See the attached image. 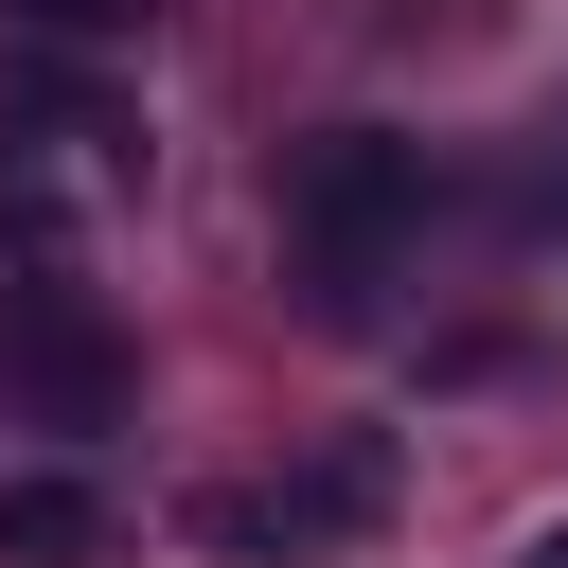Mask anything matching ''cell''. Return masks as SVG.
<instances>
[{"instance_id": "cell-1", "label": "cell", "mask_w": 568, "mask_h": 568, "mask_svg": "<svg viewBox=\"0 0 568 568\" xmlns=\"http://www.w3.org/2000/svg\"><path fill=\"white\" fill-rule=\"evenodd\" d=\"M426 142L408 124H320V142H284V178H266V213H284V284L320 302V320H373V284L426 248Z\"/></svg>"}, {"instance_id": "cell-2", "label": "cell", "mask_w": 568, "mask_h": 568, "mask_svg": "<svg viewBox=\"0 0 568 568\" xmlns=\"http://www.w3.org/2000/svg\"><path fill=\"white\" fill-rule=\"evenodd\" d=\"M124 195H142V124L71 89V53H36L0 89V248H89Z\"/></svg>"}, {"instance_id": "cell-3", "label": "cell", "mask_w": 568, "mask_h": 568, "mask_svg": "<svg viewBox=\"0 0 568 568\" xmlns=\"http://www.w3.org/2000/svg\"><path fill=\"white\" fill-rule=\"evenodd\" d=\"M373 497H390V444H337V462H302V479H231V497H195V550H213V568H320Z\"/></svg>"}, {"instance_id": "cell-4", "label": "cell", "mask_w": 568, "mask_h": 568, "mask_svg": "<svg viewBox=\"0 0 568 568\" xmlns=\"http://www.w3.org/2000/svg\"><path fill=\"white\" fill-rule=\"evenodd\" d=\"M0 408H36V426H106V408H124V337H106L71 284H0Z\"/></svg>"}, {"instance_id": "cell-5", "label": "cell", "mask_w": 568, "mask_h": 568, "mask_svg": "<svg viewBox=\"0 0 568 568\" xmlns=\"http://www.w3.org/2000/svg\"><path fill=\"white\" fill-rule=\"evenodd\" d=\"M106 479H71V462H18L0 479V568H106Z\"/></svg>"}, {"instance_id": "cell-6", "label": "cell", "mask_w": 568, "mask_h": 568, "mask_svg": "<svg viewBox=\"0 0 568 568\" xmlns=\"http://www.w3.org/2000/svg\"><path fill=\"white\" fill-rule=\"evenodd\" d=\"M0 36H18V53H142L160 0H0Z\"/></svg>"}, {"instance_id": "cell-7", "label": "cell", "mask_w": 568, "mask_h": 568, "mask_svg": "<svg viewBox=\"0 0 568 568\" xmlns=\"http://www.w3.org/2000/svg\"><path fill=\"white\" fill-rule=\"evenodd\" d=\"M497 568H568V515H532V532H515V550H497Z\"/></svg>"}]
</instances>
